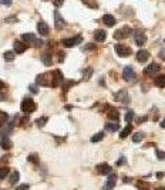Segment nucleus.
<instances>
[{
	"mask_svg": "<svg viewBox=\"0 0 165 190\" xmlns=\"http://www.w3.org/2000/svg\"><path fill=\"white\" fill-rule=\"evenodd\" d=\"M74 84H76V81H67L66 84H64V92H66V91H67V89H68L70 87H73Z\"/></svg>",
	"mask_w": 165,
	"mask_h": 190,
	"instance_id": "obj_38",
	"label": "nucleus"
},
{
	"mask_svg": "<svg viewBox=\"0 0 165 190\" xmlns=\"http://www.w3.org/2000/svg\"><path fill=\"white\" fill-rule=\"evenodd\" d=\"M63 82V73L60 69H56L52 73V87H59Z\"/></svg>",
	"mask_w": 165,
	"mask_h": 190,
	"instance_id": "obj_7",
	"label": "nucleus"
},
{
	"mask_svg": "<svg viewBox=\"0 0 165 190\" xmlns=\"http://www.w3.org/2000/svg\"><path fill=\"white\" fill-rule=\"evenodd\" d=\"M23 38V43L26 44V46H31V47H41L43 46V41L40 38H37L33 33H26L22 36Z\"/></svg>",
	"mask_w": 165,
	"mask_h": 190,
	"instance_id": "obj_1",
	"label": "nucleus"
},
{
	"mask_svg": "<svg viewBox=\"0 0 165 190\" xmlns=\"http://www.w3.org/2000/svg\"><path fill=\"white\" fill-rule=\"evenodd\" d=\"M85 51H93V50H96V44H87L84 47Z\"/></svg>",
	"mask_w": 165,
	"mask_h": 190,
	"instance_id": "obj_39",
	"label": "nucleus"
},
{
	"mask_svg": "<svg viewBox=\"0 0 165 190\" xmlns=\"http://www.w3.org/2000/svg\"><path fill=\"white\" fill-rule=\"evenodd\" d=\"M115 53H117L120 57H128L131 54V48L128 46H124V44H117L115 46Z\"/></svg>",
	"mask_w": 165,
	"mask_h": 190,
	"instance_id": "obj_8",
	"label": "nucleus"
},
{
	"mask_svg": "<svg viewBox=\"0 0 165 190\" xmlns=\"http://www.w3.org/2000/svg\"><path fill=\"white\" fill-rule=\"evenodd\" d=\"M81 41H83V37H81L80 34H78V36H76V37L64 38V40H63V46H64V47H74V46L80 44Z\"/></svg>",
	"mask_w": 165,
	"mask_h": 190,
	"instance_id": "obj_5",
	"label": "nucleus"
},
{
	"mask_svg": "<svg viewBox=\"0 0 165 190\" xmlns=\"http://www.w3.org/2000/svg\"><path fill=\"white\" fill-rule=\"evenodd\" d=\"M46 122H47V117H41V118H39V119H37L36 121V124H37V126H44V125H46Z\"/></svg>",
	"mask_w": 165,
	"mask_h": 190,
	"instance_id": "obj_34",
	"label": "nucleus"
},
{
	"mask_svg": "<svg viewBox=\"0 0 165 190\" xmlns=\"http://www.w3.org/2000/svg\"><path fill=\"white\" fill-rule=\"evenodd\" d=\"M9 175V168H0V179H4Z\"/></svg>",
	"mask_w": 165,
	"mask_h": 190,
	"instance_id": "obj_35",
	"label": "nucleus"
},
{
	"mask_svg": "<svg viewBox=\"0 0 165 190\" xmlns=\"http://www.w3.org/2000/svg\"><path fill=\"white\" fill-rule=\"evenodd\" d=\"M144 133L142 132H137V133H134V135H132V142L134 143H138V142H141V141H142L144 139Z\"/></svg>",
	"mask_w": 165,
	"mask_h": 190,
	"instance_id": "obj_24",
	"label": "nucleus"
},
{
	"mask_svg": "<svg viewBox=\"0 0 165 190\" xmlns=\"http://www.w3.org/2000/svg\"><path fill=\"white\" fill-rule=\"evenodd\" d=\"M7 122H9V115L6 112H2V111H0V126L6 125Z\"/></svg>",
	"mask_w": 165,
	"mask_h": 190,
	"instance_id": "obj_25",
	"label": "nucleus"
},
{
	"mask_svg": "<svg viewBox=\"0 0 165 190\" xmlns=\"http://www.w3.org/2000/svg\"><path fill=\"white\" fill-rule=\"evenodd\" d=\"M63 3H64V0H54V6H56V7L63 6Z\"/></svg>",
	"mask_w": 165,
	"mask_h": 190,
	"instance_id": "obj_42",
	"label": "nucleus"
},
{
	"mask_svg": "<svg viewBox=\"0 0 165 190\" xmlns=\"http://www.w3.org/2000/svg\"><path fill=\"white\" fill-rule=\"evenodd\" d=\"M161 128H165V119L161 122Z\"/></svg>",
	"mask_w": 165,
	"mask_h": 190,
	"instance_id": "obj_48",
	"label": "nucleus"
},
{
	"mask_svg": "<svg viewBox=\"0 0 165 190\" xmlns=\"http://www.w3.org/2000/svg\"><path fill=\"white\" fill-rule=\"evenodd\" d=\"M47 78H48V74H40V75H37L36 82L39 85H44V87H47V85H50V81H48Z\"/></svg>",
	"mask_w": 165,
	"mask_h": 190,
	"instance_id": "obj_14",
	"label": "nucleus"
},
{
	"mask_svg": "<svg viewBox=\"0 0 165 190\" xmlns=\"http://www.w3.org/2000/svg\"><path fill=\"white\" fill-rule=\"evenodd\" d=\"M84 4H87L88 7H91V9H97L98 7V3H97V0H81Z\"/></svg>",
	"mask_w": 165,
	"mask_h": 190,
	"instance_id": "obj_27",
	"label": "nucleus"
},
{
	"mask_svg": "<svg viewBox=\"0 0 165 190\" xmlns=\"http://www.w3.org/2000/svg\"><path fill=\"white\" fill-rule=\"evenodd\" d=\"M157 157L159 159V160L165 159V152H162V150H157Z\"/></svg>",
	"mask_w": 165,
	"mask_h": 190,
	"instance_id": "obj_40",
	"label": "nucleus"
},
{
	"mask_svg": "<svg viewBox=\"0 0 165 190\" xmlns=\"http://www.w3.org/2000/svg\"><path fill=\"white\" fill-rule=\"evenodd\" d=\"M0 145H2V148H3L4 150H9L11 148V142H10V139H9V138H2Z\"/></svg>",
	"mask_w": 165,
	"mask_h": 190,
	"instance_id": "obj_21",
	"label": "nucleus"
},
{
	"mask_svg": "<svg viewBox=\"0 0 165 190\" xmlns=\"http://www.w3.org/2000/svg\"><path fill=\"white\" fill-rule=\"evenodd\" d=\"M105 129L107 131H110V132H117L118 129H120V125L118 124H105Z\"/></svg>",
	"mask_w": 165,
	"mask_h": 190,
	"instance_id": "obj_26",
	"label": "nucleus"
},
{
	"mask_svg": "<svg viewBox=\"0 0 165 190\" xmlns=\"http://www.w3.org/2000/svg\"><path fill=\"white\" fill-rule=\"evenodd\" d=\"M148 58H150V53H148L147 50H139V51L137 53V61L144 62V61H147Z\"/></svg>",
	"mask_w": 165,
	"mask_h": 190,
	"instance_id": "obj_17",
	"label": "nucleus"
},
{
	"mask_svg": "<svg viewBox=\"0 0 165 190\" xmlns=\"http://www.w3.org/2000/svg\"><path fill=\"white\" fill-rule=\"evenodd\" d=\"M91 75H93V68H91V67L85 68V69H84V75H83V78L87 81V80H90V77H91Z\"/></svg>",
	"mask_w": 165,
	"mask_h": 190,
	"instance_id": "obj_32",
	"label": "nucleus"
},
{
	"mask_svg": "<svg viewBox=\"0 0 165 190\" xmlns=\"http://www.w3.org/2000/svg\"><path fill=\"white\" fill-rule=\"evenodd\" d=\"M4 6H11V0H3Z\"/></svg>",
	"mask_w": 165,
	"mask_h": 190,
	"instance_id": "obj_44",
	"label": "nucleus"
},
{
	"mask_svg": "<svg viewBox=\"0 0 165 190\" xmlns=\"http://www.w3.org/2000/svg\"><path fill=\"white\" fill-rule=\"evenodd\" d=\"M27 189H29V186H27V184H22V186L17 187V190H27Z\"/></svg>",
	"mask_w": 165,
	"mask_h": 190,
	"instance_id": "obj_43",
	"label": "nucleus"
},
{
	"mask_svg": "<svg viewBox=\"0 0 165 190\" xmlns=\"http://www.w3.org/2000/svg\"><path fill=\"white\" fill-rule=\"evenodd\" d=\"M131 33H132L131 27L124 26V27H121L120 30H117V31L114 33V38H115V40H124V38H128V37L131 36Z\"/></svg>",
	"mask_w": 165,
	"mask_h": 190,
	"instance_id": "obj_2",
	"label": "nucleus"
},
{
	"mask_svg": "<svg viewBox=\"0 0 165 190\" xmlns=\"http://www.w3.org/2000/svg\"><path fill=\"white\" fill-rule=\"evenodd\" d=\"M124 162H125V157H121V159H120V160L117 162V164H118V166H120V164H121V163H124Z\"/></svg>",
	"mask_w": 165,
	"mask_h": 190,
	"instance_id": "obj_45",
	"label": "nucleus"
},
{
	"mask_svg": "<svg viewBox=\"0 0 165 190\" xmlns=\"http://www.w3.org/2000/svg\"><path fill=\"white\" fill-rule=\"evenodd\" d=\"M19 179H20L19 172H13V175H11V177H10V183H11V184H16V183L19 182Z\"/></svg>",
	"mask_w": 165,
	"mask_h": 190,
	"instance_id": "obj_33",
	"label": "nucleus"
},
{
	"mask_svg": "<svg viewBox=\"0 0 165 190\" xmlns=\"http://www.w3.org/2000/svg\"><path fill=\"white\" fill-rule=\"evenodd\" d=\"M134 38H135V44L139 46V47H142L144 44L147 43V36L142 31H135L134 33Z\"/></svg>",
	"mask_w": 165,
	"mask_h": 190,
	"instance_id": "obj_10",
	"label": "nucleus"
},
{
	"mask_svg": "<svg viewBox=\"0 0 165 190\" xmlns=\"http://www.w3.org/2000/svg\"><path fill=\"white\" fill-rule=\"evenodd\" d=\"M37 30H39L40 36H47V34L50 33V29H48V26L44 22H39V24H37Z\"/></svg>",
	"mask_w": 165,
	"mask_h": 190,
	"instance_id": "obj_15",
	"label": "nucleus"
},
{
	"mask_svg": "<svg viewBox=\"0 0 165 190\" xmlns=\"http://www.w3.org/2000/svg\"><path fill=\"white\" fill-rule=\"evenodd\" d=\"M66 20H64V18H63V16L60 14L59 11L56 10L54 11V26H56V29L57 30H61V29H64V27H66Z\"/></svg>",
	"mask_w": 165,
	"mask_h": 190,
	"instance_id": "obj_9",
	"label": "nucleus"
},
{
	"mask_svg": "<svg viewBox=\"0 0 165 190\" xmlns=\"http://www.w3.org/2000/svg\"><path fill=\"white\" fill-rule=\"evenodd\" d=\"M2 88H4V82L0 80V89H2Z\"/></svg>",
	"mask_w": 165,
	"mask_h": 190,
	"instance_id": "obj_47",
	"label": "nucleus"
},
{
	"mask_svg": "<svg viewBox=\"0 0 165 190\" xmlns=\"http://www.w3.org/2000/svg\"><path fill=\"white\" fill-rule=\"evenodd\" d=\"M103 23L105 24V26H108V27H113L114 24H115V17H114V16H111V14H105L103 17Z\"/></svg>",
	"mask_w": 165,
	"mask_h": 190,
	"instance_id": "obj_20",
	"label": "nucleus"
},
{
	"mask_svg": "<svg viewBox=\"0 0 165 190\" xmlns=\"http://www.w3.org/2000/svg\"><path fill=\"white\" fill-rule=\"evenodd\" d=\"M29 162H33V163H39V157H37V155H30L29 156Z\"/></svg>",
	"mask_w": 165,
	"mask_h": 190,
	"instance_id": "obj_37",
	"label": "nucleus"
},
{
	"mask_svg": "<svg viewBox=\"0 0 165 190\" xmlns=\"http://www.w3.org/2000/svg\"><path fill=\"white\" fill-rule=\"evenodd\" d=\"M29 89H30V91H31V92H33V94H37V92H39V88H37L36 85H30V87H29Z\"/></svg>",
	"mask_w": 165,
	"mask_h": 190,
	"instance_id": "obj_41",
	"label": "nucleus"
},
{
	"mask_svg": "<svg viewBox=\"0 0 165 190\" xmlns=\"http://www.w3.org/2000/svg\"><path fill=\"white\" fill-rule=\"evenodd\" d=\"M155 190H165V187H164V186H161V187H157Z\"/></svg>",
	"mask_w": 165,
	"mask_h": 190,
	"instance_id": "obj_49",
	"label": "nucleus"
},
{
	"mask_svg": "<svg viewBox=\"0 0 165 190\" xmlns=\"http://www.w3.org/2000/svg\"><path fill=\"white\" fill-rule=\"evenodd\" d=\"M159 69H161V67L158 65V64H155V62H152V64H150L147 68L144 69V73L147 74V75H154V74L158 73Z\"/></svg>",
	"mask_w": 165,
	"mask_h": 190,
	"instance_id": "obj_13",
	"label": "nucleus"
},
{
	"mask_svg": "<svg viewBox=\"0 0 165 190\" xmlns=\"http://www.w3.org/2000/svg\"><path fill=\"white\" fill-rule=\"evenodd\" d=\"M115 183H117V175L115 173H111L110 177H108V180H107L105 186H104V189L105 190H113L114 186H115Z\"/></svg>",
	"mask_w": 165,
	"mask_h": 190,
	"instance_id": "obj_12",
	"label": "nucleus"
},
{
	"mask_svg": "<svg viewBox=\"0 0 165 190\" xmlns=\"http://www.w3.org/2000/svg\"><path fill=\"white\" fill-rule=\"evenodd\" d=\"M6 99V95L4 94H0V101H4Z\"/></svg>",
	"mask_w": 165,
	"mask_h": 190,
	"instance_id": "obj_46",
	"label": "nucleus"
},
{
	"mask_svg": "<svg viewBox=\"0 0 165 190\" xmlns=\"http://www.w3.org/2000/svg\"><path fill=\"white\" fill-rule=\"evenodd\" d=\"M27 50V46L23 41H14V51L17 53V54H22V53H24Z\"/></svg>",
	"mask_w": 165,
	"mask_h": 190,
	"instance_id": "obj_19",
	"label": "nucleus"
},
{
	"mask_svg": "<svg viewBox=\"0 0 165 190\" xmlns=\"http://www.w3.org/2000/svg\"><path fill=\"white\" fill-rule=\"evenodd\" d=\"M122 78H124L127 82H132V81H135L137 78V74H135V69L132 68V67H125L122 69Z\"/></svg>",
	"mask_w": 165,
	"mask_h": 190,
	"instance_id": "obj_4",
	"label": "nucleus"
},
{
	"mask_svg": "<svg viewBox=\"0 0 165 190\" xmlns=\"http://www.w3.org/2000/svg\"><path fill=\"white\" fill-rule=\"evenodd\" d=\"M107 117L110 118L111 121H118V119H120V112H118L115 108H108V111H107Z\"/></svg>",
	"mask_w": 165,
	"mask_h": 190,
	"instance_id": "obj_16",
	"label": "nucleus"
},
{
	"mask_svg": "<svg viewBox=\"0 0 165 190\" xmlns=\"http://www.w3.org/2000/svg\"><path fill=\"white\" fill-rule=\"evenodd\" d=\"M3 57H4V60H6L7 62H11L13 60H14V53H13V51H6Z\"/></svg>",
	"mask_w": 165,
	"mask_h": 190,
	"instance_id": "obj_30",
	"label": "nucleus"
},
{
	"mask_svg": "<svg viewBox=\"0 0 165 190\" xmlns=\"http://www.w3.org/2000/svg\"><path fill=\"white\" fill-rule=\"evenodd\" d=\"M114 98H115V101H118V102H122V104H128L130 102L128 92L125 91V89H120L118 92H115V94H114Z\"/></svg>",
	"mask_w": 165,
	"mask_h": 190,
	"instance_id": "obj_6",
	"label": "nucleus"
},
{
	"mask_svg": "<svg viewBox=\"0 0 165 190\" xmlns=\"http://www.w3.org/2000/svg\"><path fill=\"white\" fill-rule=\"evenodd\" d=\"M96 170L98 175H108V173H111V166L108 163H100L97 164Z\"/></svg>",
	"mask_w": 165,
	"mask_h": 190,
	"instance_id": "obj_11",
	"label": "nucleus"
},
{
	"mask_svg": "<svg viewBox=\"0 0 165 190\" xmlns=\"http://www.w3.org/2000/svg\"><path fill=\"white\" fill-rule=\"evenodd\" d=\"M137 187H138V190H150V189H151L150 183L142 182V180H139V182H137Z\"/></svg>",
	"mask_w": 165,
	"mask_h": 190,
	"instance_id": "obj_23",
	"label": "nucleus"
},
{
	"mask_svg": "<svg viewBox=\"0 0 165 190\" xmlns=\"http://www.w3.org/2000/svg\"><path fill=\"white\" fill-rule=\"evenodd\" d=\"M132 118H134V112L132 111H128V112L125 113V121L128 122V124L132 121Z\"/></svg>",
	"mask_w": 165,
	"mask_h": 190,
	"instance_id": "obj_36",
	"label": "nucleus"
},
{
	"mask_svg": "<svg viewBox=\"0 0 165 190\" xmlns=\"http://www.w3.org/2000/svg\"><path fill=\"white\" fill-rule=\"evenodd\" d=\"M131 131H132V126L128 124L124 129H122V132H121V135H120V136H121V138H127V136H128L130 133H131Z\"/></svg>",
	"mask_w": 165,
	"mask_h": 190,
	"instance_id": "obj_28",
	"label": "nucleus"
},
{
	"mask_svg": "<svg viewBox=\"0 0 165 190\" xmlns=\"http://www.w3.org/2000/svg\"><path fill=\"white\" fill-rule=\"evenodd\" d=\"M22 111L23 112H26V113H30V112H34L36 111V102H34L31 98H24L22 101Z\"/></svg>",
	"mask_w": 165,
	"mask_h": 190,
	"instance_id": "obj_3",
	"label": "nucleus"
},
{
	"mask_svg": "<svg viewBox=\"0 0 165 190\" xmlns=\"http://www.w3.org/2000/svg\"><path fill=\"white\" fill-rule=\"evenodd\" d=\"M43 62H44V65H52V55L50 54H43Z\"/></svg>",
	"mask_w": 165,
	"mask_h": 190,
	"instance_id": "obj_31",
	"label": "nucleus"
},
{
	"mask_svg": "<svg viewBox=\"0 0 165 190\" xmlns=\"http://www.w3.org/2000/svg\"><path fill=\"white\" fill-rule=\"evenodd\" d=\"M155 85L159 88H164L165 87V75H158L155 78Z\"/></svg>",
	"mask_w": 165,
	"mask_h": 190,
	"instance_id": "obj_22",
	"label": "nucleus"
},
{
	"mask_svg": "<svg viewBox=\"0 0 165 190\" xmlns=\"http://www.w3.org/2000/svg\"><path fill=\"white\" fill-rule=\"evenodd\" d=\"M94 38H96V41H98V43H103V41H105V38H107V33L104 31V30H96Z\"/></svg>",
	"mask_w": 165,
	"mask_h": 190,
	"instance_id": "obj_18",
	"label": "nucleus"
},
{
	"mask_svg": "<svg viewBox=\"0 0 165 190\" xmlns=\"http://www.w3.org/2000/svg\"><path fill=\"white\" fill-rule=\"evenodd\" d=\"M103 139H104V132H98V133H96V135L91 138V142L97 143V142H100V141H103Z\"/></svg>",
	"mask_w": 165,
	"mask_h": 190,
	"instance_id": "obj_29",
	"label": "nucleus"
}]
</instances>
